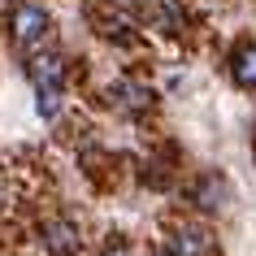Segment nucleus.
<instances>
[{
    "mask_svg": "<svg viewBox=\"0 0 256 256\" xmlns=\"http://www.w3.org/2000/svg\"><path fill=\"white\" fill-rule=\"evenodd\" d=\"M26 78H30V87H35L40 113L52 122L56 113H61V87H66V61H61V52H52V48L30 52L26 56Z\"/></svg>",
    "mask_w": 256,
    "mask_h": 256,
    "instance_id": "nucleus-1",
    "label": "nucleus"
},
{
    "mask_svg": "<svg viewBox=\"0 0 256 256\" xmlns=\"http://www.w3.org/2000/svg\"><path fill=\"white\" fill-rule=\"evenodd\" d=\"M9 30H14L18 52L30 56V52H40V48H48V35H52V18H48V9H44V4L18 0L14 9H9Z\"/></svg>",
    "mask_w": 256,
    "mask_h": 256,
    "instance_id": "nucleus-2",
    "label": "nucleus"
},
{
    "mask_svg": "<svg viewBox=\"0 0 256 256\" xmlns=\"http://www.w3.org/2000/svg\"><path fill=\"white\" fill-rule=\"evenodd\" d=\"M40 239H44V252H48V256H78V248H82V234H78V226H74L70 217L44 222Z\"/></svg>",
    "mask_w": 256,
    "mask_h": 256,
    "instance_id": "nucleus-3",
    "label": "nucleus"
},
{
    "mask_svg": "<svg viewBox=\"0 0 256 256\" xmlns=\"http://www.w3.org/2000/svg\"><path fill=\"white\" fill-rule=\"evenodd\" d=\"M108 100H113L122 113H144V108H152V92L144 82H130V78H122L118 87L108 92Z\"/></svg>",
    "mask_w": 256,
    "mask_h": 256,
    "instance_id": "nucleus-4",
    "label": "nucleus"
},
{
    "mask_svg": "<svg viewBox=\"0 0 256 256\" xmlns=\"http://www.w3.org/2000/svg\"><path fill=\"white\" fill-rule=\"evenodd\" d=\"M170 252H174V256H208V252H213V234L200 230V226H182V230H174Z\"/></svg>",
    "mask_w": 256,
    "mask_h": 256,
    "instance_id": "nucleus-5",
    "label": "nucleus"
},
{
    "mask_svg": "<svg viewBox=\"0 0 256 256\" xmlns=\"http://www.w3.org/2000/svg\"><path fill=\"white\" fill-rule=\"evenodd\" d=\"M230 78L248 92H256V44H239L230 52Z\"/></svg>",
    "mask_w": 256,
    "mask_h": 256,
    "instance_id": "nucleus-6",
    "label": "nucleus"
},
{
    "mask_svg": "<svg viewBox=\"0 0 256 256\" xmlns=\"http://www.w3.org/2000/svg\"><path fill=\"white\" fill-rule=\"evenodd\" d=\"M222 191H226V182H222V178H204L200 191H196V200H200L204 208H222V204H217V200H222Z\"/></svg>",
    "mask_w": 256,
    "mask_h": 256,
    "instance_id": "nucleus-7",
    "label": "nucleus"
},
{
    "mask_svg": "<svg viewBox=\"0 0 256 256\" xmlns=\"http://www.w3.org/2000/svg\"><path fill=\"white\" fill-rule=\"evenodd\" d=\"M100 256H135V252H130L126 243H108V248H104V252H100Z\"/></svg>",
    "mask_w": 256,
    "mask_h": 256,
    "instance_id": "nucleus-8",
    "label": "nucleus"
}]
</instances>
